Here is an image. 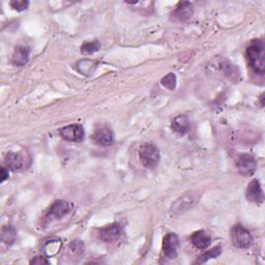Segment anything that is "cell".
<instances>
[{"mask_svg": "<svg viewBox=\"0 0 265 265\" xmlns=\"http://www.w3.org/2000/svg\"><path fill=\"white\" fill-rule=\"evenodd\" d=\"M221 253H222V248H221V246H216V248L205 252L204 254H202L200 257L196 260L195 263H205L206 261H208L210 259L219 257Z\"/></svg>", "mask_w": 265, "mask_h": 265, "instance_id": "20", "label": "cell"}, {"mask_svg": "<svg viewBox=\"0 0 265 265\" xmlns=\"http://www.w3.org/2000/svg\"><path fill=\"white\" fill-rule=\"evenodd\" d=\"M179 249V238L174 233H169L164 237L163 251L168 258L173 259L177 256Z\"/></svg>", "mask_w": 265, "mask_h": 265, "instance_id": "7", "label": "cell"}, {"mask_svg": "<svg viewBox=\"0 0 265 265\" xmlns=\"http://www.w3.org/2000/svg\"><path fill=\"white\" fill-rule=\"evenodd\" d=\"M192 243L197 249L204 250L207 249L211 243L210 235L204 230H198L192 235Z\"/></svg>", "mask_w": 265, "mask_h": 265, "instance_id": "15", "label": "cell"}, {"mask_svg": "<svg viewBox=\"0 0 265 265\" xmlns=\"http://www.w3.org/2000/svg\"><path fill=\"white\" fill-rule=\"evenodd\" d=\"M197 200H198V197L195 195V194L189 193L187 194V195H184L181 198H179L174 203L172 206V211L175 214H180L181 211L183 213L184 210L192 208L193 205H195Z\"/></svg>", "mask_w": 265, "mask_h": 265, "instance_id": "9", "label": "cell"}, {"mask_svg": "<svg viewBox=\"0 0 265 265\" xmlns=\"http://www.w3.org/2000/svg\"><path fill=\"white\" fill-rule=\"evenodd\" d=\"M61 138L69 142H81L84 139V129L81 125H69L59 130Z\"/></svg>", "mask_w": 265, "mask_h": 265, "instance_id": "5", "label": "cell"}, {"mask_svg": "<svg viewBox=\"0 0 265 265\" xmlns=\"http://www.w3.org/2000/svg\"><path fill=\"white\" fill-rule=\"evenodd\" d=\"M96 66H98V64H96L95 61L84 59L79 61L76 66V68L79 73L84 76H91L94 73Z\"/></svg>", "mask_w": 265, "mask_h": 265, "instance_id": "18", "label": "cell"}, {"mask_svg": "<svg viewBox=\"0 0 265 265\" xmlns=\"http://www.w3.org/2000/svg\"><path fill=\"white\" fill-rule=\"evenodd\" d=\"M194 5L191 2L183 1L178 3L171 14V20L175 22H185L193 16Z\"/></svg>", "mask_w": 265, "mask_h": 265, "instance_id": "6", "label": "cell"}, {"mask_svg": "<svg viewBox=\"0 0 265 265\" xmlns=\"http://www.w3.org/2000/svg\"><path fill=\"white\" fill-rule=\"evenodd\" d=\"M161 83L164 87L168 88V89L174 90L176 87V75L173 73H169L162 79Z\"/></svg>", "mask_w": 265, "mask_h": 265, "instance_id": "22", "label": "cell"}, {"mask_svg": "<svg viewBox=\"0 0 265 265\" xmlns=\"http://www.w3.org/2000/svg\"><path fill=\"white\" fill-rule=\"evenodd\" d=\"M30 56V49L25 46H19L17 47L14 51L12 61L15 66H23L28 63Z\"/></svg>", "mask_w": 265, "mask_h": 265, "instance_id": "14", "label": "cell"}, {"mask_svg": "<svg viewBox=\"0 0 265 265\" xmlns=\"http://www.w3.org/2000/svg\"><path fill=\"white\" fill-rule=\"evenodd\" d=\"M171 129L179 136L187 135L191 130V123L189 121V118L185 115L176 116L171 123Z\"/></svg>", "mask_w": 265, "mask_h": 265, "instance_id": "12", "label": "cell"}, {"mask_svg": "<svg viewBox=\"0 0 265 265\" xmlns=\"http://www.w3.org/2000/svg\"><path fill=\"white\" fill-rule=\"evenodd\" d=\"M246 58L255 73H258L259 75L265 73L264 44L261 40H253L251 42L250 46L246 49Z\"/></svg>", "mask_w": 265, "mask_h": 265, "instance_id": "1", "label": "cell"}, {"mask_svg": "<svg viewBox=\"0 0 265 265\" xmlns=\"http://www.w3.org/2000/svg\"><path fill=\"white\" fill-rule=\"evenodd\" d=\"M121 234H122V228L118 223H113L109 226H106L100 232L102 241L105 243L116 242L121 236Z\"/></svg>", "mask_w": 265, "mask_h": 265, "instance_id": "8", "label": "cell"}, {"mask_svg": "<svg viewBox=\"0 0 265 265\" xmlns=\"http://www.w3.org/2000/svg\"><path fill=\"white\" fill-rule=\"evenodd\" d=\"M263 96H264V94H261V96H260V102H261V106H262V107H263V106H264V100H263Z\"/></svg>", "mask_w": 265, "mask_h": 265, "instance_id": "27", "label": "cell"}, {"mask_svg": "<svg viewBox=\"0 0 265 265\" xmlns=\"http://www.w3.org/2000/svg\"><path fill=\"white\" fill-rule=\"evenodd\" d=\"M93 139L94 141H96V143H99L103 146H110L113 144L114 135L113 132L109 128L103 127L94 132Z\"/></svg>", "mask_w": 265, "mask_h": 265, "instance_id": "13", "label": "cell"}, {"mask_svg": "<svg viewBox=\"0 0 265 265\" xmlns=\"http://www.w3.org/2000/svg\"><path fill=\"white\" fill-rule=\"evenodd\" d=\"M61 248H63V242L60 240H50L42 245V251L47 258H51L56 256Z\"/></svg>", "mask_w": 265, "mask_h": 265, "instance_id": "17", "label": "cell"}, {"mask_svg": "<svg viewBox=\"0 0 265 265\" xmlns=\"http://www.w3.org/2000/svg\"><path fill=\"white\" fill-rule=\"evenodd\" d=\"M4 162L7 169L12 171H19L24 167L23 156L20 154L8 153L5 156Z\"/></svg>", "mask_w": 265, "mask_h": 265, "instance_id": "16", "label": "cell"}, {"mask_svg": "<svg viewBox=\"0 0 265 265\" xmlns=\"http://www.w3.org/2000/svg\"><path fill=\"white\" fill-rule=\"evenodd\" d=\"M17 238V232L15 230V228L12 226H4L2 228V233H1V240L2 242L7 244V245H12Z\"/></svg>", "mask_w": 265, "mask_h": 265, "instance_id": "19", "label": "cell"}, {"mask_svg": "<svg viewBox=\"0 0 265 265\" xmlns=\"http://www.w3.org/2000/svg\"><path fill=\"white\" fill-rule=\"evenodd\" d=\"M47 257H43V256H37V257H34L31 261L30 264H49V261L46 259Z\"/></svg>", "mask_w": 265, "mask_h": 265, "instance_id": "25", "label": "cell"}, {"mask_svg": "<svg viewBox=\"0 0 265 265\" xmlns=\"http://www.w3.org/2000/svg\"><path fill=\"white\" fill-rule=\"evenodd\" d=\"M231 238L233 244L238 249H248L253 243L252 234L242 225H236L232 228Z\"/></svg>", "mask_w": 265, "mask_h": 265, "instance_id": "3", "label": "cell"}, {"mask_svg": "<svg viewBox=\"0 0 265 265\" xmlns=\"http://www.w3.org/2000/svg\"><path fill=\"white\" fill-rule=\"evenodd\" d=\"M246 199L249 201L256 203V204H261L264 201L263 196V191L261 189L260 182L257 179H254L250 182L248 185V189H246Z\"/></svg>", "mask_w": 265, "mask_h": 265, "instance_id": "10", "label": "cell"}, {"mask_svg": "<svg viewBox=\"0 0 265 265\" xmlns=\"http://www.w3.org/2000/svg\"><path fill=\"white\" fill-rule=\"evenodd\" d=\"M69 210H70V205L68 204V202L64 201V200H57L51 205L49 213H48V217L51 219H55V220L63 219L65 216H66L69 213Z\"/></svg>", "mask_w": 265, "mask_h": 265, "instance_id": "11", "label": "cell"}, {"mask_svg": "<svg viewBox=\"0 0 265 265\" xmlns=\"http://www.w3.org/2000/svg\"><path fill=\"white\" fill-rule=\"evenodd\" d=\"M69 252L73 256H80L84 252V243L80 241H74L69 244Z\"/></svg>", "mask_w": 265, "mask_h": 265, "instance_id": "23", "label": "cell"}, {"mask_svg": "<svg viewBox=\"0 0 265 265\" xmlns=\"http://www.w3.org/2000/svg\"><path fill=\"white\" fill-rule=\"evenodd\" d=\"M141 163L147 169H155L160 163V152L158 148L152 143H144L139 149Z\"/></svg>", "mask_w": 265, "mask_h": 265, "instance_id": "2", "label": "cell"}, {"mask_svg": "<svg viewBox=\"0 0 265 265\" xmlns=\"http://www.w3.org/2000/svg\"><path fill=\"white\" fill-rule=\"evenodd\" d=\"M236 168L240 174L243 176H251L257 169V162L255 157L249 154H243L238 156L236 161Z\"/></svg>", "mask_w": 265, "mask_h": 265, "instance_id": "4", "label": "cell"}, {"mask_svg": "<svg viewBox=\"0 0 265 265\" xmlns=\"http://www.w3.org/2000/svg\"><path fill=\"white\" fill-rule=\"evenodd\" d=\"M1 171V182H3L8 177V169H6L5 167H2Z\"/></svg>", "mask_w": 265, "mask_h": 265, "instance_id": "26", "label": "cell"}, {"mask_svg": "<svg viewBox=\"0 0 265 265\" xmlns=\"http://www.w3.org/2000/svg\"><path fill=\"white\" fill-rule=\"evenodd\" d=\"M101 49V44L99 41H92V42H86L81 46V53L85 55H90L93 53L98 52Z\"/></svg>", "mask_w": 265, "mask_h": 265, "instance_id": "21", "label": "cell"}, {"mask_svg": "<svg viewBox=\"0 0 265 265\" xmlns=\"http://www.w3.org/2000/svg\"><path fill=\"white\" fill-rule=\"evenodd\" d=\"M10 4L14 8V10H16L18 12H22L28 7L29 2L27 1V0H13Z\"/></svg>", "mask_w": 265, "mask_h": 265, "instance_id": "24", "label": "cell"}]
</instances>
